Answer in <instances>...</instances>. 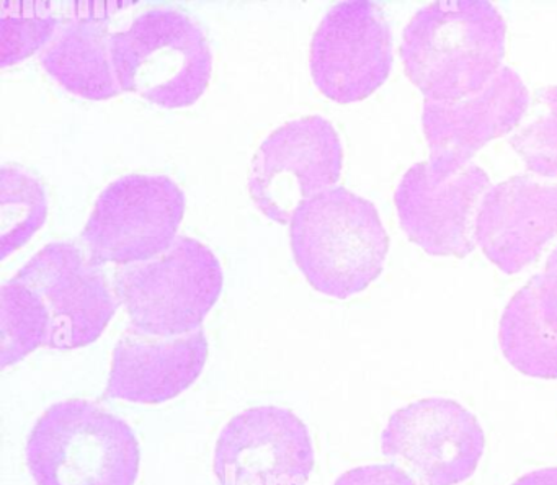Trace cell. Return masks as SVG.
I'll return each mask as SVG.
<instances>
[{"label":"cell","instance_id":"obj_5","mask_svg":"<svg viewBox=\"0 0 557 485\" xmlns=\"http://www.w3.org/2000/svg\"><path fill=\"white\" fill-rule=\"evenodd\" d=\"M112 285L132 327L177 337L201 328L223 289V270L205 244L178 236L154 259L116 266Z\"/></svg>","mask_w":557,"mask_h":485},{"label":"cell","instance_id":"obj_4","mask_svg":"<svg viewBox=\"0 0 557 485\" xmlns=\"http://www.w3.org/2000/svg\"><path fill=\"white\" fill-rule=\"evenodd\" d=\"M112 63L122 92L164 109H184L207 90L213 53L203 28L190 15L158 8L113 34Z\"/></svg>","mask_w":557,"mask_h":485},{"label":"cell","instance_id":"obj_10","mask_svg":"<svg viewBox=\"0 0 557 485\" xmlns=\"http://www.w3.org/2000/svg\"><path fill=\"white\" fill-rule=\"evenodd\" d=\"M15 278L37 293L50 318V350L94 344L119 309L102 266L92 265L83 246L51 242Z\"/></svg>","mask_w":557,"mask_h":485},{"label":"cell","instance_id":"obj_12","mask_svg":"<svg viewBox=\"0 0 557 485\" xmlns=\"http://www.w3.org/2000/svg\"><path fill=\"white\" fill-rule=\"evenodd\" d=\"M312 468L308 428L280 407H256L234 416L214 452L220 485H306Z\"/></svg>","mask_w":557,"mask_h":485},{"label":"cell","instance_id":"obj_13","mask_svg":"<svg viewBox=\"0 0 557 485\" xmlns=\"http://www.w3.org/2000/svg\"><path fill=\"white\" fill-rule=\"evenodd\" d=\"M528 102L527 87L510 67H500L485 89L458 102L425 99L422 126L433 171L446 177L468 167L475 152L518 126Z\"/></svg>","mask_w":557,"mask_h":485},{"label":"cell","instance_id":"obj_1","mask_svg":"<svg viewBox=\"0 0 557 485\" xmlns=\"http://www.w3.org/2000/svg\"><path fill=\"white\" fill-rule=\"evenodd\" d=\"M505 25L487 0H445L420 9L403 32L406 76L426 100L458 102L500 71Z\"/></svg>","mask_w":557,"mask_h":485},{"label":"cell","instance_id":"obj_8","mask_svg":"<svg viewBox=\"0 0 557 485\" xmlns=\"http://www.w3.org/2000/svg\"><path fill=\"white\" fill-rule=\"evenodd\" d=\"M393 61L389 21L371 0H347L331 9L309 53L315 86L337 103L360 102L376 92L389 77Z\"/></svg>","mask_w":557,"mask_h":485},{"label":"cell","instance_id":"obj_3","mask_svg":"<svg viewBox=\"0 0 557 485\" xmlns=\"http://www.w3.org/2000/svg\"><path fill=\"white\" fill-rule=\"evenodd\" d=\"M27 462L38 485H135L139 445L120 416L87 400H66L32 430Z\"/></svg>","mask_w":557,"mask_h":485},{"label":"cell","instance_id":"obj_21","mask_svg":"<svg viewBox=\"0 0 557 485\" xmlns=\"http://www.w3.org/2000/svg\"><path fill=\"white\" fill-rule=\"evenodd\" d=\"M510 146L531 174L557 178V86L537 90Z\"/></svg>","mask_w":557,"mask_h":485},{"label":"cell","instance_id":"obj_15","mask_svg":"<svg viewBox=\"0 0 557 485\" xmlns=\"http://www.w3.org/2000/svg\"><path fill=\"white\" fill-rule=\"evenodd\" d=\"M207 357L203 328L158 337L128 325L113 350L106 397L136 403L168 402L198 380Z\"/></svg>","mask_w":557,"mask_h":485},{"label":"cell","instance_id":"obj_6","mask_svg":"<svg viewBox=\"0 0 557 485\" xmlns=\"http://www.w3.org/2000/svg\"><path fill=\"white\" fill-rule=\"evenodd\" d=\"M185 195L164 175H126L97 198L81 244L96 266L133 265L154 259L175 239Z\"/></svg>","mask_w":557,"mask_h":485},{"label":"cell","instance_id":"obj_11","mask_svg":"<svg viewBox=\"0 0 557 485\" xmlns=\"http://www.w3.org/2000/svg\"><path fill=\"white\" fill-rule=\"evenodd\" d=\"M491 188L487 172L479 165L443 177L430 162H419L404 175L394 203L413 244L430 256L465 259L474 250L475 216Z\"/></svg>","mask_w":557,"mask_h":485},{"label":"cell","instance_id":"obj_2","mask_svg":"<svg viewBox=\"0 0 557 485\" xmlns=\"http://www.w3.org/2000/svg\"><path fill=\"white\" fill-rule=\"evenodd\" d=\"M293 256L312 288L347 299L383 272L389 237L371 201L344 187L315 195L289 223Z\"/></svg>","mask_w":557,"mask_h":485},{"label":"cell","instance_id":"obj_9","mask_svg":"<svg viewBox=\"0 0 557 485\" xmlns=\"http://www.w3.org/2000/svg\"><path fill=\"white\" fill-rule=\"evenodd\" d=\"M485 435L474 413L451 399L417 400L391 415L383 455L410 469L420 485L468 481L484 455Z\"/></svg>","mask_w":557,"mask_h":485},{"label":"cell","instance_id":"obj_14","mask_svg":"<svg viewBox=\"0 0 557 485\" xmlns=\"http://www.w3.org/2000/svg\"><path fill=\"white\" fill-rule=\"evenodd\" d=\"M557 237V182L517 175L485 194L474 224V240L507 275L536 262Z\"/></svg>","mask_w":557,"mask_h":485},{"label":"cell","instance_id":"obj_22","mask_svg":"<svg viewBox=\"0 0 557 485\" xmlns=\"http://www.w3.org/2000/svg\"><path fill=\"white\" fill-rule=\"evenodd\" d=\"M334 485H417L416 481L393 464L361 465L345 472Z\"/></svg>","mask_w":557,"mask_h":485},{"label":"cell","instance_id":"obj_23","mask_svg":"<svg viewBox=\"0 0 557 485\" xmlns=\"http://www.w3.org/2000/svg\"><path fill=\"white\" fill-rule=\"evenodd\" d=\"M511 485H557V468L536 469L521 475Z\"/></svg>","mask_w":557,"mask_h":485},{"label":"cell","instance_id":"obj_7","mask_svg":"<svg viewBox=\"0 0 557 485\" xmlns=\"http://www.w3.org/2000/svg\"><path fill=\"white\" fill-rule=\"evenodd\" d=\"M344 164L341 138L322 116L286 123L265 139L252 161L249 194L257 210L292 223L306 201L337 184Z\"/></svg>","mask_w":557,"mask_h":485},{"label":"cell","instance_id":"obj_16","mask_svg":"<svg viewBox=\"0 0 557 485\" xmlns=\"http://www.w3.org/2000/svg\"><path fill=\"white\" fill-rule=\"evenodd\" d=\"M133 2H73L40 53L44 70L74 96L109 100L122 94L112 63V21Z\"/></svg>","mask_w":557,"mask_h":485},{"label":"cell","instance_id":"obj_18","mask_svg":"<svg viewBox=\"0 0 557 485\" xmlns=\"http://www.w3.org/2000/svg\"><path fill=\"white\" fill-rule=\"evenodd\" d=\"M48 198L44 185L17 165L0 171V259H8L44 227Z\"/></svg>","mask_w":557,"mask_h":485},{"label":"cell","instance_id":"obj_17","mask_svg":"<svg viewBox=\"0 0 557 485\" xmlns=\"http://www.w3.org/2000/svg\"><path fill=\"white\" fill-rule=\"evenodd\" d=\"M498 341L520 373L557 380V247L543 272L511 296L500 318Z\"/></svg>","mask_w":557,"mask_h":485},{"label":"cell","instance_id":"obj_20","mask_svg":"<svg viewBox=\"0 0 557 485\" xmlns=\"http://www.w3.org/2000/svg\"><path fill=\"white\" fill-rule=\"evenodd\" d=\"M60 17L45 0H4L0 4V66L8 67L30 58L50 43Z\"/></svg>","mask_w":557,"mask_h":485},{"label":"cell","instance_id":"obj_19","mask_svg":"<svg viewBox=\"0 0 557 485\" xmlns=\"http://www.w3.org/2000/svg\"><path fill=\"white\" fill-rule=\"evenodd\" d=\"M50 318L34 289L18 278L0 291V366L18 363L37 348H47Z\"/></svg>","mask_w":557,"mask_h":485}]
</instances>
